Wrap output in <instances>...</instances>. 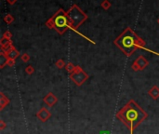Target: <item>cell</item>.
I'll return each instance as SVG.
<instances>
[{
    "label": "cell",
    "instance_id": "obj_1",
    "mask_svg": "<svg viewBox=\"0 0 159 134\" xmlns=\"http://www.w3.org/2000/svg\"><path fill=\"white\" fill-rule=\"evenodd\" d=\"M116 117L128 127L130 134H133L136 128L147 117V114L138 105L136 102L130 100L124 107L117 112Z\"/></svg>",
    "mask_w": 159,
    "mask_h": 134
},
{
    "label": "cell",
    "instance_id": "obj_2",
    "mask_svg": "<svg viewBox=\"0 0 159 134\" xmlns=\"http://www.w3.org/2000/svg\"><path fill=\"white\" fill-rule=\"evenodd\" d=\"M114 44L127 56H130L138 48H144L145 47L144 41L139 37L129 27L127 28L114 40Z\"/></svg>",
    "mask_w": 159,
    "mask_h": 134
},
{
    "label": "cell",
    "instance_id": "obj_3",
    "mask_svg": "<svg viewBox=\"0 0 159 134\" xmlns=\"http://www.w3.org/2000/svg\"><path fill=\"white\" fill-rule=\"evenodd\" d=\"M46 25L49 29L54 28L60 35H62L67 29H71V22L67 16V12L63 9L58 10L49 21L46 22Z\"/></svg>",
    "mask_w": 159,
    "mask_h": 134
},
{
    "label": "cell",
    "instance_id": "obj_4",
    "mask_svg": "<svg viewBox=\"0 0 159 134\" xmlns=\"http://www.w3.org/2000/svg\"><path fill=\"white\" fill-rule=\"evenodd\" d=\"M67 16L71 22V29L74 31H76L78 27L87 19V15L76 5H74L67 11Z\"/></svg>",
    "mask_w": 159,
    "mask_h": 134
},
{
    "label": "cell",
    "instance_id": "obj_5",
    "mask_svg": "<svg viewBox=\"0 0 159 134\" xmlns=\"http://www.w3.org/2000/svg\"><path fill=\"white\" fill-rule=\"evenodd\" d=\"M70 78L72 79L77 86H81L89 78V76L82 70L80 66H75L74 71L70 74Z\"/></svg>",
    "mask_w": 159,
    "mask_h": 134
},
{
    "label": "cell",
    "instance_id": "obj_6",
    "mask_svg": "<svg viewBox=\"0 0 159 134\" xmlns=\"http://www.w3.org/2000/svg\"><path fill=\"white\" fill-rule=\"evenodd\" d=\"M148 64H149L148 61L143 56H140L132 64V69L134 71H141V70H143Z\"/></svg>",
    "mask_w": 159,
    "mask_h": 134
},
{
    "label": "cell",
    "instance_id": "obj_7",
    "mask_svg": "<svg viewBox=\"0 0 159 134\" xmlns=\"http://www.w3.org/2000/svg\"><path fill=\"white\" fill-rule=\"evenodd\" d=\"M43 101L45 102V104L49 106V107H52L53 105H55V104L58 102L57 97L54 95L52 92L47 93V95L45 96V98L43 99Z\"/></svg>",
    "mask_w": 159,
    "mask_h": 134
},
{
    "label": "cell",
    "instance_id": "obj_8",
    "mask_svg": "<svg viewBox=\"0 0 159 134\" xmlns=\"http://www.w3.org/2000/svg\"><path fill=\"white\" fill-rule=\"evenodd\" d=\"M37 116L42 122H46V121L51 116V114H50V112H49L47 108L43 107V108H41L40 110H39V112L37 114Z\"/></svg>",
    "mask_w": 159,
    "mask_h": 134
},
{
    "label": "cell",
    "instance_id": "obj_9",
    "mask_svg": "<svg viewBox=\"0 0 159 134\" xmlns=\"http://www.w3.org/2000/svg\"><path fill=\"white\" fill-rule=\"evenodd\" d=\"M148 94L153 98L154 100L158 99L159 98V88L157 86H154L153 88L148 91Z\"/></svg>",
    "mask_w": 159,
    "mask_h": 134
},
{
    "label": "cell",
    "instance_id": "obj_10",
    "mask_svg": "<svg viewBox=\"0 0 159 134\" xmlns=\"http://www.w3.org/2000/svg\"><path fill=\"white\" fill-rule=\"evenodd\" d=\"M9 57H7V55L6 54V52H4L2 50L1 53H0V67L3 68L4 66L6 64H7V62H9Z\"/></svg>",
    "mask_w": 159,
    "mask_h": 134
},
{
    "label": "cell",
    "instance_id": "obj_11",
    "mask_svg": "<svg viewBox=\"0 0 159 134\" xmlns=\"http://www.w3.org/2000/svg\"><path fill=\"white\" fill-rule=\"evenodd\" d=\"M5 52V51H4ZM7 55V57H9V59H12V60H15L16 58L19 57L20 56V53H19V51L16 49L15 48L13 49H11L10 51H9V52H7L6 53Z\"/></svg>",
    "mask_w": 159,
    "mask_h": 134
},
{
    "label": "cell",
    "instance_id": "obj_12",
    "mask_svg": "<svg viewBox=\"0 0 159 134\" xmlns=\"http://www.w3.org/2000/svg\"><path fill=\"white\" fill-rule=\"evenodd\" d=\"M0 95H1V98H0V104H1V106H0V109L3 110L6 105H7L9 104V100L7 99L6 96H4V94L2 92L0 93Z\"/></svg>",
    "mask_w": 159,
    "mask_h": 134
},
{
    "label": "cell",
    "instance_id": "obj_13",
    "mask_svg": "<svg viewBox=\"0 0 159 134\" xmlns=\"http://www.w3.org/2000/svg\"><path fill=\"white\" fill-rule=\"evenodd\" d=\"M9 44H12V42H11L10 39L7 38V37H2L1 41H0V45H1L2 48L3 47L7 46V45H9Z\"/></svg>",
    "mask_w": 159,
    "mask_h": 134
},
{
    "label": "cell",
    "instance_id": "obj_14",
    "mask_svg": "<svg viewBox=\"0 0 159 134\" xmlns=\"http://www.w3.org/2000/svg\"><path fill=\"white\" fill-rule=\"evenodd\" d=\"M65 69H66V71L68 73L72 74L74 71V69H75V66L72 64V62H68V64H67L66 66H65Z\"/></svg>",
    "mask_w": 159,
    "mask_h": 134
},
{
    "label": "cell",
    "instance_id": "obj_15",
    "mask_svg": "<svg viewBox=\"0 0 159 134\" xmlns=\"http://www.w3.org/2000/svg\"><path fill=\"white\" fill-rule=\"evenodd\" d=\"M4 21H5L7 24H10V23H12L13 22V21H14V18L11 16L10 14H7V15H6L5 17H4Z\"/></svg>",
    "mask_w": 159,
    "mask_h": 134
},
{
    "label": "cell",
    "instance_id": "obj_16",
    "mask_svg": "<svg viewBox=\"0 0 159 134\" xmlns=\"http://www.w3.org/2000/svg\"><path fill=\"white\" fill-rule=\"evenodd\" d=\"M56 64V66L58 67L59 69H62V68H63V67H65V66H66L64 61L62 60V59H60V60H58V61L56 62V64Z\"/></svg>",
    "mask_w": 159,
    "mask_h": 134
},
{
    "label": "cell",
    "instance_id": "obj_17",
    "mask_svg": "<svg viewBox=\"0 0 159 134\" xmlns=\"http://www.w3.org/2000/svg\"><path fill=\"white\" fill-rule=\"evenodd\" d=\"M25 72H26V74H33L35 73V69H34V67L32 66V65L26 66V68H25Z\"/></svg>",
    "mask_w": 159,
    "mask_h": 134
},
{
    "label": "cell",
    "instance_id": "obj_18",
    "mask_svg": "<svg viewBox=\"0 0 159 134\" xmlns=\"http://www.w3.org/2000/svg\"><path fill=\"white\" fill-rule=\"evenodd\" d=\"M101 7H103L104 9H108L109 7H111V3L108 1V0H104L102 3H101Z\"/></svg>",
    "mask_w": 159,
    "mask_h": 134
},
{
    "label": "cell",
    "instance_id": "obj_19",
    "mask_svg": "<svg viewBox=\"0 0 159 134\" xmlns=\"http://www.w3.org/2000/svg\"><path fill=\"white\" fill-rule=\"evenodd\" d=\"M22 60L24 62H27L29 60H30V56H29V54H27V53H24V54H22Z\"/></svg>",
    "mask_w": 159,
    "mask_h": 134
},
{
    "label": "cell",
    "instance_id": "obj_20",
    "mask_svg": "<svg viewBox=\"0 0 159 134\" xmlns=\"http://www.w3.org/2000/svg\"><path fill=\"white\" fill-rule=\"evenodd\" d=\"M11 37H12V35H11V33L9 32V31H7V32H5V33H4V35H3V37H7L9 39H10Z\"/></svg>",
    "mask_w": 159,
    "mask_h": 134
},
{
    "label": "cell",
    "instance_id": "obj_21",
    "mask_svg": "<svg viewBox=\"0 0 159 134\" xmlns=\"http://www.w3.org/2000/svg\"><path fill=\"white\" fill-rule=\"evenodd\" d=\"M14 64H15V60H12V59H9V62H7V65H9V66H10V67H12Z\"/></svg>",
    "mask_w": 159,
    "mask_h": 134
},
{
    "label": "cell",
    "instance_id": "obj_22",
    "mask_svg": "<svg viewBox=\"0 0 159 134\" xmlns=\"http://www.w3.org/2000/svg\"><path fill=\"white\" fill-rule=\"evenodd\" d=\"M6 128V124H5V122H4L3 120L0 121V129H4Z\"/></svg>",
    "mask_w": 159,
    "mask_h": 134
},
{
    "label": "cell",
    "instance_id": "obj_23",
    "mask_svg": "<svg viewBox=\"0 0 159 134\" xmlns=\"http://www.w3.org/2000/svg\"><path fill=\"white\" fill-rule=\"evenodd\" d=\"M7 2H9L10 5H14V4L17 2V0H7Z\"/></svg>",
    "mask_w": 159,
    "mask_h": 134
},
{
    "label": "cell",
    "instance_id": "obj_24",
    "mask_svg": "<svg viewBox=\"0 0 159 134\" xmlns=\"http://www.w3.org/2000/svg\"><path fill=\"white\" fill-rule=\"evenodd\" d=\"M102 134H108V132H106V131H105V132H103Z\"/></svg>",
    "mask_w": 159,
    "mask_h": 134
},
{
    "label": "cell",
    "instance_id": "obj_25",
    "mask_svg": "<svg viewBox=\"0 0 159 134\" xmlns=\"http://www.w3.org/2000/svg\"><path fill=\"white\" fill-rule=\"evenodd\" d=\"M158 22H159V19H158Z\"/></svg>",
    "mask_w": 159,
    "mask_h": 134
}]
</instances>
